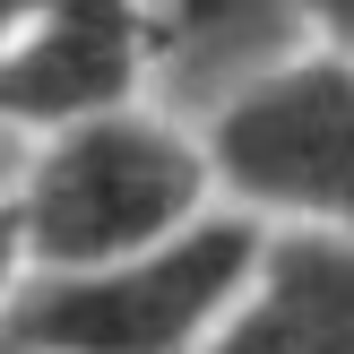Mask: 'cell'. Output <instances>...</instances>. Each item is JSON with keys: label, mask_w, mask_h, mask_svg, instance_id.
Instances as JSON below:
<instances>
[{"label": "cell", "mask_w": 354, "mask_h": 354, "mask_svg": "<svg viewBox=\"0 0 354 354\" xmlns=\"http://www.w3.org/2000/svg\"><path fill=\"white\" fill-rule=\"evenodd\" d=\"M207 156L199 130L165 113H95L78 130H52L35 147L26 182L9 190L17 216V259L35 277H69V268H113L138 259L156 242H173L182 225L207 216Z\"/></svg>", "instance_id": "obj_1"}, {"label": "cell", "mask_w": 354, "mask_h": 354, "mask_svg": "<svg viewBox=\"0 0 354 354\" xmlns=\"http://www.w3.org/2000/svg\"><path fill=\"white\" fill-rule=\"evenodd\" d=\"M259 234L268 225L242 207H207L138 259L17 277L0 303V354H199L251 286Z\"/></svg>", "instance_id": "obj_2"}, {"label": "cell", "mask_w": 354, "mask_h": 354, "mask_svg": "<svg viewBox=\"0 0 354 354\" xmlns=\"http://www.w3.org/2000/svg\"><path fill=\"white\" fill-rule=\"evenodd\" d=\"M199 156L242 216L320 225L354 242V69L328 44L242 86L225 113H207Z\"/></svg>", "instance_id": "obj_3"}, {"label": "cell", "mask_w": 354, "mask_h": 354, "mask_svg": "<svg viewBox=\"0 0 354 354\" xmlns=\"http://www.w3.org/2000/svg\"><path fill=\"white\" fill-rule=\"evenodd\" d=\"M147 86L138 0H44L0 44V130H78L95 113H121Z\"/></svg>", "instance_id": "obj_4"}, {"label": "cell", "mask_w": 354, "mask_h": 354, "mask_svg": "<svg viewBox=\"0 0 354 354\" xmlns=\"http://www.w3.org/2000/svg\"><path fill=\"white\" fill-rule=\"evenodd\" d=\"M138 44H147V78L173 95V121H207L268 69L303 61L320 35H311V0H138Z\"/></svg>", "instance_id": "obj_5"}, {"label": "cell", "mask_w": 354, "mask_h": 354, "mask_svg": "<svg viewBox=\"0 0 354 354\" xmlns=\"http://www.w3.org/2000/svg\"><path fill=\"white\" fill-rule=\"evenodd\" d=\"M199 354H354V242L320 225H268L242 303Z\"/></svg>", "instance_id": "obj_6"}, {"label": "cell", "mask_w": 354, "mask_h": 354, "mask_svg": "<svg viewBox=\"0 0 354 354\" xmlns=\"http://www.w3.org/2000/svg\"><path fill=\"white\" fill-rule=\"evenodd\" d=\"M311 35L354 69V0H311Z\"/></svg>", "instance_id": "obj_7"}, {"label": "cell", "mask_w": 354, "mask_h": 354, "mask_svg": "<svg viewBox=\"0 0 354 354\" xmlns=\"http://www.w3.org/2000/svg\"><path fill=\"white\" fill-rule=\"evenodd\" d=\"M17 277H26V259H17V216H9V190H0V303L17 294Z\"/></svg>", "instance_id": "obj_8"}, {"label": "cell", "mask_w": 354, "mask_h": 354, "mask_svg": "<svg viewBox=\"0 0 354 354\" xmlns=\"http://www.w3.org/2000/svg\"><path fill=\"white\" fill-rule=\"evenodd\" d=\"M35 9H44V0H0V44H9V35H17V26H26V17H35Z\"/></svg>", "instance_id": "obj_9"}]
</instances>
